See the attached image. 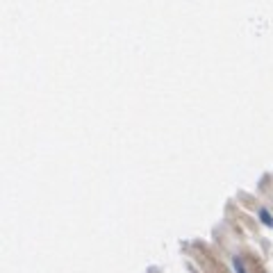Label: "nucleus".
Masks as SVG:
<instances>
[{"label":"nucleus","mask_w":273,"mask_h":273,"mask_svg":"<svg viewBox=\"0 0 273 273\" xmlns=\"http://www.w3.org/2000/svg\"><path fill=\"white\" fill-rule=\"evenodd\" d=\"M232 266H235V273H246V269H243V264H241V260H239V257L232 260Z\"/></svg>","instance_id":"f257e3e1"},{"label":"nucleus","mask_w":273,"mask_h":273,"mask_svg":"<svg viewBox=\"0 0 273 273\" xmlns=\"http://www.w3.org/2000/svg\"><path fill=\"white\" fill-rule=\"evenodd\" d=\"M260 216H262V221H264L266 226H273V219L269 216V212H266V209H260Z\"/></svg>","instance_id":"f03ea898"}]
</instances>
